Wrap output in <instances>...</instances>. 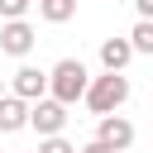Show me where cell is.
<instances>
[{"label": "cell", "mask_w": 153, "mask_h": 153, "mask_svg": "<svg viewBox=\"0 0 153 153\" xmlns=\"http://www.w3.org/2000/svg\"><path fill=\"white\" fill-rule=\"evenodd\" d=\"M134 10H139V19H153V0H134Z\"/></svg>", "instance_id": "cell-14"}, {"label": "cell", "mask_w": 153, "mask_h": 153, "mask_svg": "<svg viewBox=\"0 0 153 153\" xmlns=\"http://www.w3.org/2000/svg\"><path fill=\"white\" fill-rule=\"evenodd\" d=\"M129 43H134V53H153V19H139L134 33H129Z\"/></svg>", "instance_id": "cell-10"}, {"label": "cell", "mask_w": 153, "mask_h": 153, "mask_svg": "<svg viewBox=\"0 0 153 153\" xmlns=\"http://www.w3.org/2000/svg\"><path fill=\"white\" fill-rule=\"evenodd\" d=\"M129 57H134V43H129V38H105V43H100V67H105V72H124Z\"/></svg>", "instance_id": "cell-8"}, {"label": "cell", "mask_w": 153, "mask_h": 153, "mask_svg": "<svg viewBox=\"0 0 153 153\" xmlns=\"http://www.w3.org/2000/svg\"><path fill=\"white\" fill-rule=\"evenodd\" d=\"M86 86H91V72H86L81 57H62V62L48 72V96H57L62 105H76V100L86 96Z\"/></svg>", "instance_id": "cell-1"}, {"label": "cell", "mask_w": 153, "mask_h": 153, "mask_svg": "<svg viewBox=\"0 0 153 153\" xmlns=\"http://www.w3.org/2000/svg\"><path fill=\"white\" fill-rule=\"evenodd\" d=\"M33 0H0V19H24Z\"/></svg>", "instance_id": "cell-11"}, {"label": "cell", "mask_w": 153, "mask_h": 153, "mask_svg": "<svg viewBox=\"0 0 153 153\" xmlns=\"http://www.w3.org/2000/svg\"><path fill=\"white\" fill-rule=\"evenodd\" d=\"M67 105L57 100V96H38V100H29V129H38V139H48V134H62L67 129Z\"/></svg>", "instance_id": "cell-3"}, {"label": "cell", "mask_w": 153, "mask_h": 153, "mask_svg": "<svg viewBox=\"0 0 153 153\" xmlns=\"http://www.w3.org/2000/svg\"><path fill=\"white\" fill-rule=\"evenodd\" d=\"M29 124V100L24 96H0V134H14V129H24Z\"/></svg>", "instance_id": "cell-7"}, {"label": "cell", "mask_w": 153, "mask_h": 153, "mask_svg": "<svg viewBox=\"0 0 153 153\" xmlns=\"http://www.w3.org/2000/svg\"><path fill=\"white\" fill-rule=\"evenodd\" d=\"M96 115H110V110H120L124 100H129V76L124 72H105V76H91V86H86V96H81Z\"/></svg>", "instance_id": "cell-2"}, {"label": "cell", "mask_w": 153, "mask_h": 153, "mask_svg": "<svg viewBox=\"0 0 153 153\" xmlns=\"http://www.w3.org/2000/svg\"><path fill=\"white\" fill-rule=\"evenodd\" d=\"M38 153H76V143H67L62 134H48V139L38 143Z\"/></svg>", "instance_id": "cell-12"}, {"label": "cell", "mask_w": 153, "mask_h": 153, "mask_svg": "<svg viewBox=\"0 0 153 153\" xmlns=\"http://www.w3.org/2000/svg\"><path fill=\"white\" fill-rule=\"evenodd\" d=\"M76 153H115V148H110V143H105V139H91V143H81V148H76Z\"/></svg>", "instance_id": "cell-13"}, {"label": "cell", "mask_w": 153, "mask_h": 153, "mask_svg": "<svg viewBox=\"0 0 153 153\" xmlns=\"http://www.w3.org/2000/svg\"><path fill=\"white\" fill-rule=\"evenodd\" d=\"M38 14H43L48 24H67V19L76 14V0H38Z\"/></svg>", "instance_id": "cell-9"}, {"label": "cell", "mask_w": 153, "mask_h": 153, "mask_svg": "<svg viewBox=\"0 0 153 153\" xmlns=\"http://www.w3.org/2000/svg\"><path fill=\"white\" fill-rule=\"evenodd\" d=\"M33 43H38L33 24H24V19H5V29H0V53H10V57H29Z\"/></svg>", "instance_id": "cell-4"}, {"label": "cell", "mask_w": 153, "mask_h": 153, "mask_svg": "<svg viewBox=\"0 0 153 153\" xmlns=\"http://www.w3.org/2000/svg\"><path fill=\"white\" fill-rule=\"evenodd\" d=\"M0 96H5V81H0Z\"/></svg>", "instance_id": "cell-15"}, {"label": "cell", "mask_w": 153, "mask_h": 153, "mask_svg": "<svg viewBox=\"0 0 153 153\" xmlns=\"http://www.w3.org/2000/svg\"><path fill=\"white\" fill-rule=\"evenodd\" d=\"M96 139H105L115 153H124V148L134 143V124H129L120 110H110V115H100V124H96Z\"/></svg>", "instance_id": "cell-5"}, {"label": "cell", "mask_w": 153, "mask_h": 153, "mask_svg": "<svg viewBox=\"0 0 153 153\" xmlns=\"http://www.w3.org/2000/svg\"><path fill=\"white\" fill-rule=\"evenodd\" d=\"M10 91L14 96H24V100H38V96H48V72H38V67H19L14 76H10Z\"/></svg>", "instance_id": "cell-6"}]
</instances>
